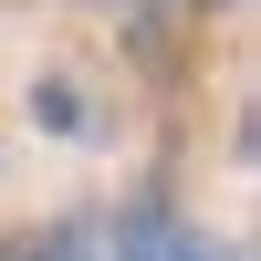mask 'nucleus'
<instances>
[{"label":"nucleus","mask_w":261,"mask_h":261,"mask_svg":"<svg viewBox=\"0 0 261 261\" xmlns=\"http://www.w3.org/2000/svg\"><path fill=\"white\" fill-rule=\"evenodd\" d=\"M0 261H94V230L84 220H53V230H21Z\"/></svg>","instance_id":"2"},{"label":"nucleus","mask_w":261,"mask_h":261,"mask_svg":"<svg viewBox=\"0 0 261 261\" xmlns=\"http://www.w3.org/2000/svg\"><path fill=\"white\" fill-rule=\"evenodd\" d=\"M115 261H251L241 241H209V230H188L167 199H136L115 230Z\"/></svg>","instance_id":"1"},{"label":"nucleus","mask_w":261,"mask_h":261,"mask_svg":"<svg viewBox=\"0 0 261 261\" xmlns=\"http://www.w3.org/2000/svg\"><path fill=\"white\" fill-rule=\"evenodd\" d=\"M32 115L53 125V136H84V94H73L63 73H53V84H32Z\"/></svg>","instance_id":"3"},{"label":"nucleus","mask_w":261,"mask_h":261,"mask_svg":"<svg viewBox=\"0 0 261 261\" xmlns=\"http://www.w3.org/2000/svg\"><path fill=\"white\" fill-rule=\"evenodd\" d=\"M105 11H125V21H146V11H157V0H105Z\"/></svg>","instance_id":"4"}]
</instances>
